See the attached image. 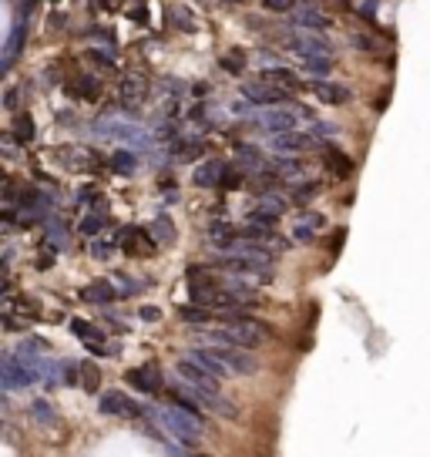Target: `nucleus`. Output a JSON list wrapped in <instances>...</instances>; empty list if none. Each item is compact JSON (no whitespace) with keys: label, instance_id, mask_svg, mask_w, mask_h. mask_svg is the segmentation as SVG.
<instances>
[{"label":"nucleus","instance_id":"28","mask_svg":"<svg viewBox=\"0 0 430 457\" xmlns=\"http://www.w3.org/2000/svg\"><path fill=\"white\" fill-rule=\"evenodd\" d=\"M81 377H84V387H88V390H98V370L91 367V363L81 367Z\"/></svg>","mask_w":430,"mask_h":457},{"label":"nucleus","instance_id":"19","mask_svg":"<svg viewBox=\"0 0 430 457\" xmlns=\"http://www.w3.org/2000/svg\"><path fill=\"white\" fill-rule=\"evenodd\" d=\"M239 162H242L239 168H249V172H263V168H266V158L255 152V148H249V145L239 148Z\"/></svg>","mask_w":430,"mask_h":457},{"label":"nucleus","instance_id":"29","mask_svg":"<svg viewBox=\"0 0 430 457\" xmlns=\"http://www.w3.org/2000/svg\"><path fill=\"white\" fill-rule=\"evenodd\" d=\"M101 226H104V219H101V216H88L84 222H81V232H84V236H94V232H98Z\"/></svg>","mask_w":430,"mask_h":457},{"label":"nucleus","instance_id":"23","mask_svg":"<svg viewBox=\"0 0 430 457\" xmlns=\"http://www.w3.org/2000/svg\"><path fill=\"white\" fill-rule=\"evenodd\" d=\"M71 333H75V336H81V340H91V343L101 336V333L94 330L91 323H84V319H75V323H71Z\"/></svg>","mask_w":430,"mask_h":457},{"label":"nucleus","instance_id":"5","mask_svg":"<svg viewBox=\"0 0 430 457\" xmlns=\"http://www.w3.org/2000/svg\"><path fill=\"white\" fill-rule=\"evenodd\" d=\"M185 360H192L195 367H202L209 377H215V380H222V377L228 373L226 360L215 353V350H199V346H195V350H189V353H185Z\"/></svg>","mask_w":430,"mask_h":457},{"label":"nucleus","instance_id":"30","mask_svg":"<svg viewBox=\"0 0 430 457\" xmlns=\"http://www.w3.org/2000/svg\"><path fill=\"white\" fill-rule=\"evenodd\" d=\"M313 195H316V185H313V182H306V185L296 189V202H309Z\"/></svg>","mask_w":430,"mask_h":457},{"label":"nucleus","instance_id":"11","mask_svg":"<svg viewBox=\"0 0 430 457\" xmlns=\"http://www.w3.org/2000/svg\"><path fill=\"white\" fill-rule=\"evenodd\" d=\"M313 91H316V98L323 104H346L350 101V88H346V84H336V81H319Z\"/></svg>","mask_w":430,"mask_h":457},{"label":"nucleus","instance_id":"25","mask_svg":"<svg viewBox=\"0 0 430 457\" xmlns=\"http://www.w3.org/2000/svg\"><path fill=\"white\" fill-rule=\"evenodd\" d=\"M31 414H34V417L40 420V424H54V410L48 404H44V400H38V404L31 407Z\"/></svg>","mask_w":430,"mask_h":457},{"label":"nucleus","instance_id":"7","mask_svg":"<svg viewBox=\"0 0 430 457\" xmlns=\"http://www.w3.org/2000/svg\"><path fill=\"white\" fill-rule=\"evenodd\" d=\"M242 94L249 98L253 104H279L282 101V88H276V84H269V81H253V84H242Z\"/></svg>","mask_w":430,"mask_h":457},{"label":"nucleus","instance_id":"33","mask_svg":"<svg viewBox=\"0 0 430 457\" xmlns=\"http://www.w3.org/2000/svg\"><path fill=\"white\" fill-rule=\"evenodd\" d=\"M292 239H296V242H309V239H313V228L299 222V226H296V232H292Z\"/></svg>","mask_w":430,"mask_h":457},{"label":"nucleus","instance_id":"3","mask_svg":"<svg viewBox=\"0 0 430 457\" xmlns=\"http://www.w3.org/2000/svg\"><path fill=\"white\" fill-rule=\"evenodd\" d=\"M269 148L272 152H286V155H303L306 148H313V138L303 135V131H296V128H290V131H276L269 138Z\"/></svg>","mask_w":430,"mask_h":457},{"label":"nucleus","instance_id":"15","mask_svg":"<svg viewBox=\"0 0 430 457\" xmlns=\"http://www.w3.org/2000/svg\"><path fill=\"white\" fill-rule=\"evenodd\" d=\"M114 296H118V292H114V286L108 280L91 282V286H84V290H81V299H84V303H111Z\"/></svg>","mask_w":430,"mask_h":457},{"label":"nucleus","instance_id":"37","mask_svg":"<svg viewBox=\"0 0 430 457\" xmlns=\"http://www.w3.org/2000/svg\"><path fill=\"white\" fill-rule=\"evenodd\" d=\"M226 4H232V7H236V4H246V0H226Z\"/></svg>","mask_w":430,"mask_h":457},{"label":"nucleus","instance_id":"34","mask_svg":"<svg viewBox=\"0 0 430 457\" xmlns=\"http://www.w3.org/2000/svg\"><path fill=\"white\" fill-rule=\"evenodd\" d=\"M91 253H94V259H108V255H111V242H94Z\"/></svg>","mask_w":430,"mask_h":457},{"label":"nucleus","instance_id":"6","mask_svg":"<svg viewBox=\"0 0 430 457\" xmlns=\"http://www.w3.org/2000/svg\"><path fill=\"white\" fill-rule=\"evenodd\" d=\"M290 48L296 54H299V57H306V61H309V57H326L329 54V44L323 38H313V34H292L290 38Z\"/></svg>","mask_w":430,"mask_h":457},{"label":"nucleus","instance_id":"20","mask_svg":"<svg viewBox=\"0 0 430 457\" xmlns=\"http://www.w3.org/2000/svg\"><path fill=\"white\" fill-rule=\"evenodd\" d=\"M111 165H114V172L128 175V172H135V168H138V158H135L131 152H114L111 155Z\"/></svg>","mask_w":430,"mask_h":457},{"label":"nucleus","instance_id":"32","mask_svg":"<svg viewBox=\"0 0 430 457\" xmlns=\"http://www.w3.org/2000/svg\"><path fill=\"white\" fill-rule=\"evenodd\" d=\"M306 64H309L313 71H323V75H326V71H329V64H333V61H329V54H326V57H309Z\"/></svg>","mask_w":430,"mask_h":457},{"label":"nucleus","instance_id":"13","mask_svg":"<svg viewBox=\"0 0 430 457\" xmlns=\"http://www.w3.org/2000/svg\"><path fill=\"white\" fill-rule=\"evenodd\" d=\"M209 242H212V249H219V253H228L236 246V232H232L228 222H212L209 226Z\"/></svg>","mask_w":430,"mask_h":457},{"label":"nucleus","instance_id":"1","mask_svg":"<svg viewBox=\"0 0 430 457\" xmlns=\"http://www.w3.org/2000/svg\"><path fill=\"white\" fill-rule=\"evenodd\" d=\"M155 417L162 420L175 437H182V441H199V437H202V420H199V414H195V407H185V404L165 407V410H158Z\"/></svg>","mask_w":430,"mask_h":457},{"label":"nucleus","instance_id":"12","mask_svg":"<svg viewBox=\"0 0 430 457\" xmlns=\"http://www.w3.org/2000/svg\"><path fill=\"white\" fill-rule=\"evenodd\" d=\"M222 175H226V165H222V162H202V165L195 168V185L215 189V185H222Z\"/></svg>","mask_w":430,"mask_h":457},{"label":"nucleus","instance_id":"22","mask_svg":"<svg viewBox=\"0 0 430 457\" xmlns=\"http://www.w3.org/2000/svg\"><path fill=\"white\" fill-rule=\"evenodd\" d=\"M13 135H17V141H31L34 125H31V118H27V114H17V121H13Z\"/></svg>","mask_w":430,"mask_h":457},{"label":"nucleus","instance_id":"9","mask_svg":"<svg viewBox=\"0 0 430 457\" xmlns=\"http://www.w3.org/2000/svg\"><path fill=\"white\" fill-rule=\"evenodd\" d=\"M101 410L111 417H125V414H138V404H131L121 390H108V394H101Z\"/></svg>","mask_w":430,"mask_h":457},{"label":"nucleus","instance_id":"16","mask_svg":"<svg viewBox=\"0 0 430 457\" xmlns=\"http://www.w3.org/2000/svg\"><path fill=\"white\" fill-rule=\"evenodd\" d=\"M263 81H269V84H276V88H282V91L299 88V77L292 75V71H286V67H266V71H263Z\"/></svg>","mask_w":430,"mask_h":457},{"label":"nucleus","instance_id":"4","mask_svg":"<svg viewBox=\"0 0 430 457\" xmlns=\"http://www.w3.org/2000/svg\"><path fill=\"white\" fill-rule=\"evenodd\" d=\"M299 114H306V108H272V111H263L255 121L269 131H290V128H296Z\"/></svg>","mask_w":430,"mask_h":457},{"label":"nucleus","instance_id":"35","mask_svg":"<svg viewBox=\"0 0 430 457\" xmlns=\"http://www.w3.org/2000/svg\"><path fill=\"white\" fill-rule=\"evenodd\" d=\"M141 319H148V323H155V319H162V313H158L155 306H145V309H141Z\"/></svg>","mask_w":430,"mask_h":457},{"label":"nucleus","instance_id":"2","mask_svg":"<svg viewBox=\"0 0 430 457\" xmlns=\"http://www.w3.org/2000/svg\"><path fill=\"white\" fill-rule=\"evenodd\" d=\"M189 296H192V303H199V306H215V296H219V290H215V276H209V269L202 266H195L189 269Z\"/></svg>","mask_w":430,"mask_h":457},{"label":"nucleus","instance_id":"14","mask_svg":"<svg viewBox=\"0 0 430 457\" xmlns=\"http://www.w3.org/2000/svg\"><path fill=\"white\" fill-rule=\"evenodd\" d=\"M292 17H296V24L299 27H309V31H323V27H329V17L323 11H316V7H299V11H292Z\"/></svg>","mask_w":430,"mask_h":457},{"label":"nucleus","instance_id":"8","mask_svg":"<svg viewBox=\"0 0 430 457\" xmlns=\"http://www.w3.org/2000/svg\"><path fill=\"white\" fill-rule=\"evenodd\" d=\"M215 353L226 360L228 370H236V373H255V360L249 353H242V346H219Z\"/></svg>","mask_w":430,"mask_h":457},{"label":"nucleus","instance_id":"21","mask_svg":"<svg viewBox=\"0 0 430 457\" xmlns=\"http://www.w3.org/2000/svg\"><path fill=\"white\" fill-rule=\"evenodd\" d=\"M326 155L333 158V172H336V175H350V172H353V162H350L346 155H340L336 148H329Z\"/></svg>","mask_w":430,"mask_h":457},{"label":"nucleus","instance_id":"24","mask_svg":"<svg viewBox=\"0 0 430 457\" xmlns=\"http://www.w3.org/2000/svg\"><path fill=\"white\" fill-rule=\"evenodd\" d=\"M182 319H185V323H209L212 313H209V309H199V306H185V309H182Z\"/></svg>","mask_w":430,"mask_h":457},{"label":"nucleus","instance_id":"31","mask_svg":"<svg viewBox=\"0 0 430 457\" xmlns=\"http://www.w3.org/2000/svg\"><path fill=\"white\" fill-rule=\"evenodd\" d=\"M239 185V172L226 165V175H222V189H236Z\"/></svg>","mask_w":430,"mask_h":457},{"label":"nucleus","instance_id":"18","mask_svg":"<svg viewBox=\"0 0 430 457\" xmlns=\"http://www.w3.org/2000/svg\"><path fill=\"white\" fill-rule=\"evenodd\" d=\"M101 131H108V135H114V138H121V141H138V138H145V131H141V128L114 125V121H104Z\"/></svg>","mask_w":430,"mask_h":457},{"label":"nucleus","instance_id":"27","mask_svg":"<svg viewBox=\"0 0 430 457\" xmlns=\"http://www.w3.org/2000/svg\"><path fill=\"white\" fill-rule=\"evenodd\" d=\"M276 168L279 172H286V175H303V168H299V162H296V158H282V162H276Z\"/></svg>","mask_w":430,"mask_h":457},{"label":"nucleus","instance_id":"36","mask_svg":"<svg viewBox=\"0 0 430 457\" xmlns=\"http://www.w3.org/2000/svg\"><path fill=\"white\" fill-rule=\"evenodd\" d=\"M242 64H246V61H239V54H228V61H226V67H228V71H239Z\"/></svg>","mask_w":430,"mask_h":457},{"label":"nucleus","instance_id":"26","mask_svg":"<svg viewBox=\"0 0 430 457\" xmlns=\"http://www.w3.org/2000/svg\"><path fill=\"white\" fill-rule=\"evenodd\" d=\"M263 4H266V11H272V13L296 11V0H263Z\"/></svg>","mask_w":430,"mask_h":457},{"label":"nucleus","instance_id":"10","mask_svg":"<svg viewBox=\"0 0 430 457\" xmlns=\"http://www.w3.org/2000/svg\"><path fill=\"white\" fill-rule=\"evenodd\" d=\"M128 380L135 383L138 390H145V394H155V390H162V373L155 367H135L128 370Z\"/></svg>","mask_w":430,"mask_h":457},{"label":"nucleus","instance_id":"17","mask_svg":"<svg viewBox=\"0 0 430 457\" xmlns=\"http://www.w3.org/2000/svg\"><path fill=\"white\" fill-rule=\"evenodd\" d=\"M152 239H155V246H172L175 242V226L168 222V219H155L152 222Z\"/></svg>","mask_w":430,"mask_h":457}]
</instances>
